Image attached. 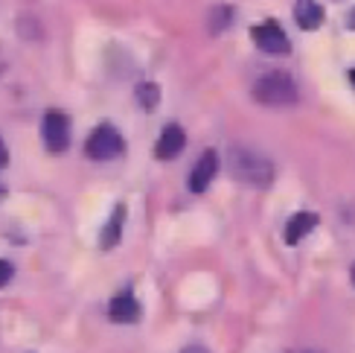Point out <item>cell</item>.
<instances>
[{"label": "cell", "mask_w": 355, "mask_h": 353, "mask_svg": "<svg viewBox=\"0 0 355 353\" xmlns=\"http://www.w3.org/2000/svg\"><path fill=\"white\" fill-rule=\"evenodd\" d=\"M227 161H230V172L248 187L262 190V187H268L274 181V164L262 152L250 149V146H242V143L230 146Z\"/></svg>", "instance_id": "6da1fadb"}, {"label": "cell", "mask_w": 355, "mask_h": 353, "mask_svg": "<svg viewBox=\"0 0 355 353\" xmlns=\"http://www.w3.org/2000/svg\"><path fill=\"white\" fill-rule=\"evenodd\" d=\"M254 99L259 106H268V108H286L297 102V85L288 73L283 70H271V73H262V76L254 82Z\"/></svg>", "instance_id": "7a4b0ae2"}, {"label": "cell", "mask_w": 355, "mask_h": 353, "mask_svg": "<svg viewBox=\"0 0 355 353\" xmlns=\"http://www.w3.org/2000/svg\"><path fill=\"white\" fill-rule=\"evenodd\" d=\"M87 158L94 161H111L123 152V135L111 126H99L91 138H87V146H85Z\"/></svg>", "instance_id": "3957f363"}, {"label": "cell", "mask_w": 355, "mask_h": 353, "mask_svg": "<svg viewBox=\"0 0 355 353\" xmlns=\"http://www.w3.org/2000/svg\"><path fill=\"white\" fill-rule=\"evenodd\" d=\"M41 138L50 152H64V146L70 143V120L62 111H47L41 120Z\"/></svg>", "instance_id": "277c9868"}, {"label": "cell", "mask_w": 355, "mask_h": 353, "mask_svg": "<svg viewBox=\"0 0 355 353\" xmlns=\"http://www.w3.org/2000/svg\"><path fill=\"white\" fill-rule=\"evenodd\" d=\"M250 38L257 41V47L265 50V53H271V56H286L291 50V41L288 35L283 33V26L274 24V21H265L259 26L250 29Z\"/></svg>", "instance_id": "5b68a950"}, {"label": "cell", "mask_w": 355, "mask_h": 353, "mask_svg": "<svg viewBox=\"0 0 355 353\" xmlns=\"http://www.w3.org/2000/svg\"><path fill=\"white\" fill-rule=\"evenodd\" d=\"M216 172H218V155L216 152H204L198 158V164L192 167V172H189V190L192 193H204V190L213 184Z\"/></svg>", "instance_id": "8992f818"}, {"label": "cell", "mask_w": 355, "mask_h": 353, "mask_svg": "<svg viewBox=\"0 0 355 353\" xmlns=\"http://www.w3.org/2000/svg\"><path fill=\"white\" fill-rule=\"evenodd\" d=\"M184 146H187V138H184L181 126H166L164 131H160V138H157L155 155H157L160 161H172V158L181 155Z\"/></svg>", "instance_id": "52a82bcc"}, {"label": "cell", "mask_w": 355, "mask_h": 353, "mask_svg": "<svg viewBox=\"0 0 355 353\" xmlns=\"http://www.w3.org/2000/svg\"><path fill=\"white\" fill-rule=\"evenodd\" d=\"M108 315L111 321H116V325H135V321L140 318V304L135 301V295H116L111 304H108Z\"/></svg>", "instance_id": "ba28073f"}, {"label": "cell", "mask_w": 355, "mask_h": 353, "mask_svg": "<svg viewBox=\"0 0 355 353\" xmlns=\"http://www.w3.org/2000/svg\"><path fill=\"white\" fill-rule=\"evenodd\" d=\"M318 225V216L315 213H294L288 219V225H286V243L288 245H297L303 237H309V233L315 231Z\"/></svg>", "instance_id": "9c48e42d"}, {"label": "cell", "mask_w": 355, "mask_h": 353, "mask_svg": "<svg viewBox=\"0 0 355 353\" xmlns=\"http://www.w3.org/2000/svg\"><path fill=\"white\" fill-rule=\"evenodd\" d=\"M294 21H297L300 29H318L323 21V9L315 3V0H297V6H294Z\"/></svg>", "instance_id": "30bf717a"}, {"label": "cell", "mask_w": 355, "mask_h": 353, "mask_svg": "<svg viewBox=\"0 0 355 353\" xmlns=\"http://www.w3.org/2000/svg\"><path fill=\"white\" fill-rule=\"evenodd\" d=\"M123 222H125V208L123 204H116V211L111 213V219H108V225L102 228V248H114L116 243H120V233H123Z\"/></svg>", "instance_id": "8fae6325"}, {"label": "cell", "mask_w": 355, "mask_h": 353, "mask_svg": "<svg viewBox=\"0 0 355 353\" xmlns=\"http://www.w3.org/2000/svg\"><path fill=\"white\" fill-rule=\"evenodd\" d=\"M230 21H233V9L230 6H216L213 15H210V29L213 33H225Z\"/></svg>", "instance_id": "7c38bea8"}, {"label": "cell", "mask_w": 355, "mask_h": 353, "mask_svg": "<svg viewBox=\"0 0 355 353\" xmlns=\"http://www.w3.org/2000/svg\"><path fill=\"white\" fill-rule=\"evenodd\" d=\"M157 97H160V94H157V85H152V82H143V85L137 88V102H140L143 108L152 111V108L157 106Z\"/></svg>", "instance_id": "4fadbf2b"}, {"label": "cell", "mask_w": 355, "mask_h": 353, "mask_svg": "<svg viewBox=\"0 0 355 353\" xmlns=\"http://www.w3.org/2000/svg\"><path fill=\"white\" fill-rule=\"evenodd\" d=\"M12 274H15L12 263H9V260H0V286H6V284L12 281Z\"/></svg>", "instance_id": "5bb4252c"}, {"label": "cell", "mask_w": 355, "mask_h": 353, "mask_svg": "<svg viewBox=\"0 0 355 353\" xmlns=\"http://www.w3.org/2000/svg\"><path fill=\"white\" fill-rule=\"evenodd\" d=\"M181 353H210L207 347H201V345H189V347H184Z\"/></svg>", "instance_id": "9a60e30c"}, {"label": "cell", "mask_w": 355, "mask_h": 353, "mask_svg": "<svg viewBox=\"0 0 355 353\" xmlns=\"http://www.w3.org/2000/svg\"><path fill=\"white\" fill-rule=\"evenodd\" d=\"M6 161H9V152H6V143H3V140H0V167H3V164H6Z\"/></svg>", "instance_id": "2e32d148"}, {"label": "cell", "mask_w": 355, "mask_h": 353, "mask_svg": "<svg viewBox=\"0 0 355 353\" xmlns=\"http://www.w3.org/2000/svg\"><path fill=\"white\" fill-rule=\"evenodd\" d=\"M347 24H349V26H352V29H355V12H352V15H349V21H347Z\"/></svg>", "instance_id": "e0dca14e"}, {"label": "cell", "mask_w": 355, "mask_h": 353, "mask_svg": "<svg viewBox=\"0 0 355 353\" xmlns=\"http://www.w3.org/2000/svg\"><path fill=\"white\" fill-rule=\"evenodd\" d=\"M349 82H352V85H355V67H352V70H349Z\"/></svg>", "instance_id": "ac0fdd59"}, {"label": "cell", "mask_w": 355, "mask_h": 353, "mask_svg": "<svg viewBox=\"0 0 355 353\" xmlns=\"http://www.w3.org/2000/svg\"><path fill=\"white\" fill-rule=\"evenodd\" d=\"M288 353H315V350H288Z\"/></svg>", "instance_id": "d6986e66"}, {"label": "cell", "mask_w": 355, "mask_h": 353, "mask_svg": "<svg viewBox=\"0 0 355 353\" xmlns=\"http://www.w3.org/2000/svg\"><path fill=\"white\" fill-rule=\"evenodd\" d=\"M352 281H355V266H352Z\"/></svg>", "instance_id": "ffe728a7"}]
</instances>
